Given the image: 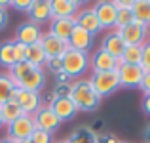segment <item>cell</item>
<instances>
[{"mask_svg": "<svg viewBox=\"0 0 150 143\" xmlns=\"http://www.w3.org/2000/svg\"><path fill=\"white\" fill-rule=\"evenodd\" d=\"M114 6H116V10H131L133 2L131 0H118V2H114Z\"/></svg>", "mask_w": 150, "mask_h": 143, "instance_id": "d590c367", "label": "cell"}, {"mask_svg": "<svg viewBox=\"0 0 150 143\" xmlns=\"http://www.w3.org/2000/svg\"><path fill=\"white\" fill-rule=\"evenodd\" d=\"M76 27V19L72 17H53L50 21V34L57 36L59 40L69 44V38L72 34V29Z\"/></svg>", "mask_w": 150, "mask_h": 143, "instance_id": "7c38bea8", "label": "cell"}, {"mask_svg": "<svg viewBox=\"0 0 150 143\" xmlns=\"http://www.w3.org/2000/svg\"><path fill=\"white\" fill-rule=\"evenodd\" d=\"M133 15H135V21L143 23V25H150V0H135Z\"/></svg>", "mask_w": 150, "mask_h": 143, "instance_id": "cb8c5ba5", "label": "cell"}, {"mask_svg": "<svg viewBox=\"0 0 150 143\" xmlns=\"http://www.w3.org/2000/svg\"><path fill=\"white\" fill-rule=\"evenodd\" d=\"M19 143H33L30 139H25V141H19Z\"/></svg>", "mask_w": 150, "mask_h": 143, "instance_id": "7dc6e473", "label": "cell"}, {"mask_svg": "<svg viewBox=\"0 0 150 143\" xmlns=\"http://www.w3.org/2000/svg\"><path fill=\"white\" fill-rule=\"evenodd\" d=\"M116 33L120 34L122 42H124L125 46H143L144 42L148 40L150 29H148V25H143V23H139V21H133V23H129V25L118 29Z\"/></svg>", "mask_w": 150, "mask_h": 143, "instance_id": "277c9868", "label": "cell"}, {"mask_svg": "<svg viewBox=\"0 0 150 143\" xmlns=\"http://www.w3.org/2000/svg\"><path fill=\"white\" fill-rule=\"evenodd\" d=\"M4 124V120H2V113H0V126H2Z\"/></svg>", "mask_w": 150, "mask_h": 143, "instance_id": "bcb514c9", "label": "cell"}, {"mask_svg": "<svg viewBox=\"0 0 150 143\" xmlns=\"http://www.w3.org/2000/svg\"><path fill=\"white\" fill-rule=\"evenodd\" d=\"M33 143H53V134H50V132H44V130H38V128H34V132L30 134V137H29Z\"/></svg>", "mask_w": 150, "mask_h": 143, "instance_id": "f1b7e54d", "label": "cell"}, {"mask_svg": "<svg viewBox=\"0 0 150 143\" xmlns=\"http://www.w3.org/2000/svg\"><path fill=\"white\" fill-rule=\"evenodd\" d=\"M124 48L125 44L122 42V38H120V34L116 33V31H112V33H108L105 36V40H103V50L105 51H108L112 57H122V54H124Z\"/></svg>", "mask_w": 150, "mask_h": 143, "instance_id": "ffe728a7", "label": "cell"}, {"mask_svg": "<svg viewBox=\"0 0 150 143\" xmlns=\"http://www.w3.org/2000/svg\"><path fill=\"white\" fill-rule=\"evenodd\" d=\"M11 99H15V101L19 103V107H21L23 113L30 114V117L42 107V95L38 92H29V90L15 88L13 94H11Z\"/></svg>", "mask_w": 150, "mask_h": 143, "instance_id": "52a82bcc", "label": "cell"}, {"mask_svg": "<svg viewBox=\"0 0 150 143\" xmlns=\"http://www.w3.org/2000/svg\"><path fill=\"white\" fill-rule=\"evenodd\" d=\"M93 90L97 92L99 97H105V95L114 94L118 88H120V77H118V71H108V73H93L91 78Z\"/></svg>", "mask_w": 150, "mask_h": 143, "instance_id": "3957f363", "label": "cell"}, {"mask_svg": "<svg viewBox=\"0 0 150 143\" xmlns=\"http://www.w3.org/2000/svg\"><path fill=\"white\" fill-rule=\"evenodd\" d=\"M34 120L30 114H23L19 117L17 120H13L11 124H8V136L13 143H19V141H25L30 137V134L34 132Z\"/></svg>", "mask_w": 150, "mask_h": 143, "instance_id": "5b68a950", "label": "cell"}, {"mask_svg": "<svg viewBox=\"0 0 150 143\" xmlns=\"http://www.w3.org/2000/svg\"><path fill=\"white\" fill-rule=\"evenodd\" d=\"M144 71L141 65H122L118 69V77H120V86L124 88H139L141 80H143Z\"/></svg>", "mask_w": 150, "mask_h": 143, "instance_id": "4fadbf2b", "label": "cell"}, {"mask_svg": "<svg viewBox=\"0 0 150 143\" xmlns=\"http://www.w3.org/2000/svg\"><path fill=\"white\" fill-rule=\"evenodd\" d=\"M141 57H143V46H125L120 59L124 61V65H141Z\"/></svg>", "mask_w": 150, "mask_h": 143, "instance_id": "484cf974", "label": "cell"}, {"mask_svg": "<svg viewBox=\"0 0 150 143\" xmlns=\"http://www.w3.org/2000/svg\"><path fill=\"white\" fill-rule=\"evenodd\" d=\"M95 143H105V137H103V136H97V139H95Z\"/></svg>", "mask_w": 150, "mask_h": 143, "instance_id": "ee69618b", "label": "cell"}, {"mask_svg": "<svg viewBox=\"0 0 150 143\" xmlns=\"http://www.w3.org/2000/svg\"><path fill=\"white\" fill-rule=\"evenodd\" d=\"M61 61H63V73L69 74L70 78H80L82 74H86V71L89 67V55H88V51L69 48L63 54Z\"/></svg>", "mask_w": 150, "mask_h": 143, "instance_id": "7a4b0ae2", "label": "cell"}, {"mask_svg": "<svg viewBox=\"0 0 150 143\" xmlns=\"http://www.w3.org/2000/svg\"><path fill=\"white\" fill-rule=\"evenodd\" d=\"M135 21V15H133V8L131 10H118V17H116V31L122 27L129 25V23Z\"/></svg>", "mask_w": 150, "mask_h": 143, "instance_id": "83f0119b", "label": "cell"}, {"mask_svg": "<svg viewBox=\"0 0 150 143\" xmlns=\"http://www.w3.org/2000/svg\"><path fill=\"white\" fill-rule=\"evenodd\" d=\"M139 88L143 90V94H144V95H146V94H150V71L143 74V80H141Z\"/></svg>", "mask_w": 150, "mask_h": 143, "instance_id": "836d02e7", "label": "cell"}, {"mask_svg": "<svg viewBox=\"0 0 150 143\" xmlns=\"http://www.w3.org/2000/svg\"><path fill=\"white\" fill-rule=\"evenodd\" d=\"M55 77H57V84H63V82H70V77H69V74H65L63 71H61V73H57Z\"/></svg>", "mask_w": 150, "mask_h": 143, "instance_id": "74e56055", "label": "cell"}, {"mask_svg": "<svg viewBox=\"0 0 150 143\" xmlns=\"http://www.w3.org/2000/svg\"><path fill=\"white\" fill-rule=\"evenodd\" d=\"M8 6H10V2H6V0H0V8H2V10H6Z\"/></svg>", "mask_w": 150, "mask_h": 143, "instance_id": "b9f144b4", "label": "cell"}, {"mask_svg": "<svg viewBox=\"0 0 150 143\" xmlns=\"http://www.w3.org/2000/svg\"><path fill=\"white\" fill-rule=\"evenodd\" d=\"M15 88H21V90H29V92H38L40 94L46 86V74L40 67L33 69L30 73H27L25 77H21L19 80L13 82Z\"/></svg>", "mask_w": 150, "mask_h": 143, "instance_id": "30bf717a", "label": "cell"}, {"mask_svg": "<svg viewBox=\"0 0 150 143\" xmlns=\"http://www.w3.org/2000/svg\"><path fill=\"white\" fill-rule=\"evenodd\" d=\"M53 143H69L67 139H61V141H53Z\"/></svg>", "mask_w": 150, "mask_h": 143, "instance_id": "f6af8a7d", "label": "cell"}, {"mask_svg": "<svg viewBox=\"0 0 150 143\" xmlns=\"http://www.w3.org/2000/svg\"><path fill=\"white\" fill-rule=\"evenodd\" d=\"M8 11L6 10H2V8H0V31L2 29H6V25H8Z\"/></svg>", "mask_w": 150, "mask_h": 143, "instance_id": "8d00e7d4", "label": "cell"}, {"mask_svg": "<svg viewBox=\"0 0 150 143\" xmlns=\"http://www.w3.org/2000/svg\"><path fill=\"white\" fill-rule=\"evenodd\" d=\"M93 44V34L88 33L86 29H82V27H74L72 29V34H70L69 38V48H72V50H80V51H88L89 48Z\"/></svg>", "mask_w": 150, "mask_h": 143, "instance_id": "ac0fdd59", "label": "cell"}, {"mask_svg": "<svg viewBox=\"0 0 150 143\" xmlns=\"http://www.w3.org/2000/svg\"><path fill=\"white\" fill-rule=\"evenodd\" d=\"M143 109H144V113L150 114V94H146L143 97Z\"/></svg>", "mask_w": 150, "mask_h": 143, "instance_id": "f35d334b", "label": "cell"}, {"mask_svg": "<svg viewBox=\"0 0 150 143\" xmlns=\"http://www.w3.org/2000/svg\"><path fill=\"white\" fill-rule=\"evenodd\" d=\"M0 113H2V120H4V124H11L13 120H17L19 117H23V111H21V107H19V103L15 101V99H10V101H6V103H2L0 105Z\"/></svg>", "mask_w": 150, "mask_h": 143, "instance_id": "603a6c76", "label": "cell"}, {"mask_svg": "<svg viewBox=\"0 0 150 143\" xmlns=\"http://www.w3.org/2000/svg\"><path fill=\"white\" fill-rule=\"evenodd\" d=\"M51 19L53 17H72L80 10V2L76 0H50Z\"/></svg>", "mask_w": 150, "mask_h": 143, "instance_id": "e0dca14e", "label": "cell"}, {"mask_svg": "<svg viewBox=\"0 0 150 143\" xmlns=\"http://www.w3.org/2000/svg\"><path fill=\"white\" fill-rule=\"evenodd\" d=\"M40 44H42V48H44V54H46L48 59H51V57H63V54L69 50V44H67V42L59 40L57 36H53V34H50V33L42 34Z\"/></svg>", "mask_w": 150, "mask_h": 143, "instance_id": "9a60e30c", "label": "cell"}, {"mask_svg": "<svg viewBox=\"0 0 150 143\" xmlns=\"http://www.w3.org/2000/svg\"><path fill=\"white\" fill-rule=\"evenodd\" d=\"M74 19H76V25L82 27V29H86L88 33L95 34L101 31V25H99V19H97V14L95 10H93V6H88V8H82V10H78V14L74 15Z\"/></svg>", "mask_w": 150, "mask_h": 143, "instance_id": "5bb4252c", "label": "cell"}, {"mask_svg": "<svg viewBox=\"0 0 150 143\" xmlns=\"http://www.w3.org/2000/svg\"><path fill=\"white\" fill-rule=\"evenodd\" d=\"M89 63H91V69L93 73H108V71H118L122 65H124V61H122L120 57H112V55L108 54V51H105L103 48L93 51V55L89 57Z\"/></svg>", "mask_w": 150, "mask_h": 143, "instance_id": "8992f818", "label": "cell"}, {"mask_svg": "<svg viewBox=\"0 0 150 143\" xmlns=\"http://www.w3.org/2000/svg\"><path fill=\"white\" fill-rule=\"evenodd\" d=\"M70 90H72V82H63V84H57V86H55L53 95H55V97H69V95H70Z\"/></svg>", "mask_w": 150, "mask_h": 143, "instance_id": "4dcf8cb0", "label": "cell"}, {"mask_svg": "<svg viewBox=\"0 0 150 143\" xmlns=\"http://www.w3.org/2000/svg\"><path fill=\"white\" fill-rule=\"evenodd\" d=\"M10 6H13L19 11H27L29 14L30 8H33V0H13V2H10Z\"/></svg>", "mask_w": 150, "mask_h": 143, "instance_id": "1f68e13d", "label": "cell"}, {"mask_svg": "<svg viewBox=\"0 0 150 143\" xmlns=\"http://www.w3.org/2000/svg\"><path fill=\"white\" fill-rule=\"evenodd\" d=\"M141 69L144 73L150 71V38L143 44V57H141Z\"/></svg>", "mask_w": 150, "mask_h": 143, "instance_id": "f546056e", "label": "cell"}, {"mask_svg": "<svg viewBox=\"0 0 150 143\" xmlns=\"http://www.w3.org/2000/svg\"><path fill=\"white\" fill-rule=\"evenodd\" d=\"M144 139H146V141L150 143V124L146 126V130H144Z\"/></svg>", "mask_w": 150, "mask_h": 143, "instance_id": "60d3db41", "label": "cell"}, {"mask_svg": "<svg viewBox=\"0 0 150 143\" xmlns=\"http://www.w3.org/2000/svg\"><path fill=\"white\" fill-rule=\"evenodd\" d=\"M17 63L15 59V40H4L0 42V65L11 69Z\"/></svg>", "mask_w": 150, "mask_h": 143, "instance_id": "7402d4cb", "label": "cell"}, {"mask_svg": "<svg viewBox=\"0 0 150 143\" xmlns=\"http://www.w3.org/2000/svg\"><path fill=\"white\" fill-rule=\"evenodd\" d=\"M120 143H127V141H120Z\"/></svg>", "mask_w": 150, "mask_h": 143, "instance_id": "c3c4849f", "label": "cell"}, {"mask_svg": "<svg viewBox=\"0 0 150 143\" xmlns=\"http://www.w3.org/2000/svg\"><path fill=\"white\" fill-rule=\"evenodd\" d=\"M15 90V84L8 73H0V105L11 99V94Z\"/></svg>", "mask_w": 150, "mask_h": 143, "instance_id": "4316f807", "label": "cell"}, {"mask_svg": "<svg viewBox=\"0 0 150 143\" xmlns=\"http://www.w3.org/2000/svg\"><path fill=\"white\" fill-rule=\"evenodd\" d=\"M0 143H13V141H11L10 137H2V139H0Z\"/></svg>", "mask_w": 150, "mask_h": 143, "instance_id": "7bdbcfd3", "label": "cell"}, {"mask_svg": "<svg viewBox=\"0 0 150 143\" xmlns=\"http://www.w3.org/2000/svg\"><path fill=\"white\" fill-rule=\"evenodd\" d=\"M42 34L44 33H42L40 25H36V23H33V21H25V23H21V25L17 27L13 40L19 42V44H23V46H30V44L40 42Z\"/></svg>", "mask_w": 150, "mask_h": 143, "instance_id": "9c48e42d", "label": "cell"}, {"mask_svg": "<svg viewBox=\"0 0 150 143\" xmlns=\"http://www.w3.org/2000/svg\"><path fill=\"white\" fill-rule=\"evenodd\" d=\"M30 21L40 25L44 21H51V8L48 0H33V8L29 11Z\"/></svg>", "mask_w": 150, "mask_h": 143, "instance_id": "d6986e66", "label": "cell"}, {"mask_svg": "<svg viewBox=\"0 0 150 143\" xmlns=\"http://www.w3.org/2000/svg\"><path fill=\"white\" fill-rule=\"evenodd\" d=\"M148 29H150V25H148Z\"/></svg>", "mask_w": 150, "mask_h": 143, "instance_id": "681fc988", "label": "cell"}, {"mask_svg": "<svg viewBox=\"0 0 150 143\" xmlns=\"http://www.w3.org/2000/svg\"><path fill=\"white\" fill-rule=\"evenodd\" d=\"M25 61L30 63V65H34V67H40V69H42V65H46L48 57H46L44 48H42L40 42L30 44V46L25 48Z\"/></svg>", "mask_w": 150, "mask_h": 143, "instance_id": "44dd1931", "label": "cell"}, {"mask_svg": "<svg viewBox=\"0 0 150 143\" xmlns=\"http://www.w3.org/2000/svg\"><path fill=\"white\" fill-rule=\"evenodd\" d=\"M105 143H120V139H116L114 136H106L105 137Z\"/></svg>", "mask_w": 150, "mask_h": 143, "instance_id": "ab89813d", "label": "cell"}, {"mask_svg": "<svg viewBox=\"0 0 150 143\" xmlns=\"http://www.w3.org/2000/svg\"><path fill=\"white\" fill-rule=\"evenodd\" d=\"M33 120H34V126L38 130H44V132H50L53 134L55 130H59L61 126V120L57 118V114L51 111L50 105H42L36 113L33 114Z\"/></svg>", "mask_w": 150, "mask_h": 143, "instance_id": "ba28073f", "label": "cell"}, {"mask_svg": "<svg viewBox=\"0 0 150 143\" xmlns=\"http://www.w3.org/2000/svg\"><path fill=\"white\" fill-rule=\"evenodd\" d=\"M99 19L101 31L103 29H116V17H118V10L114 6V2H97L93 6Z\"/></svg>", "mask_w": 150, "mask_h": 143, "instance_id": "8fae6325", "label": "cell"}, {"mask_svg": "<svg viewBox=\"0 0 150 143\" xmlns=\"http://www.w3.org/2000/svg\"><path fill=\"white\" fill-rule=\"evenodd\" d=\"M25 48L23 44H19V42H15V59H17V63L25 61Z\"/></svg>", "mask_w": 150, "mask_h": 143, "instance_id": "e575fe53", "label": "cell"}, {"mask_svg": "<svg viewBox=\"0 0 150 143\" xmlns=\"http://www.w3.org/2000/svg\"><path fill=\"white\" fill-rule=\"evenodd\" d=\"M46 65H48V69L51 71V73H61L63 71V61H61V57H51L46 61Z\"/></svg>", "mask_w": 150, "mask_h": 143, "instance_id": "d6a6232c", "label": "cell"}, {"mask_svg": "<svg viewBox=\"0 0 150 143\" xmlns=\"http://www.w3.org/2000/svg\"><path fill=\"white\" fill-rule=\"evenodd\" d=\"M97 136L95 132H93L91 128H88V126H80V128H76L72 134H70V137L67 141L69 143H95Z\"/></svg>", "mask_w": 150, "mask_h": 143, "instance_id": "d4e9b609", "label": "cell"}, {"mask_svg": "<svg viewBox=\"0 0 150 143\" xmlns=\"http://www.w3.org/2000/svg\"><path fill=\"white\" fill-rule=\"evenodd\" d=\"M50 107H51V111L57 114V118L61 122L63 120H70V118L78 113L76 105L72 103V99H70V97H53V99H51V103H50Z\"/></svg>", "mask_w": 150, "mask_h": 143, "instance_id": "2e32d148", "label": "cell"}, {"mask_svg": "<svg viewBox=\"0 0 150 143\" xmlns=\"http://www.w3.org/2000/svg\"><path fill=\"white\" fill-rule=\"evenodd\" d=\"M69 97L72 99L78 111H95L101 103V97L93 90L89 78H80V80L74 82Z\"/></svg>", "mask_w": 150, "mask_h": 143, "instance_id": "6da1fadb", "label": "cell"}]
</instances>
